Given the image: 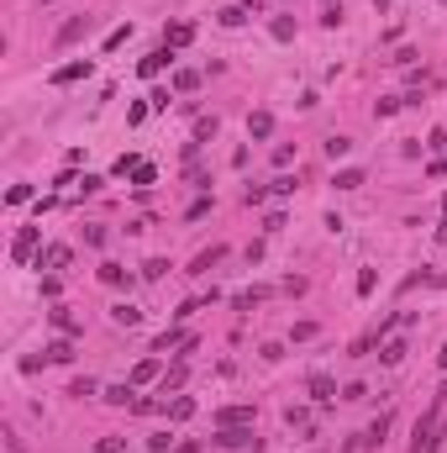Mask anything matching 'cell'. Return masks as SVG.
I'll use <instances>...</instances> for the list:
<instances>
[{
    "mask_svg": "<svg viewBox=\"0 0 447 453\" xmlns=\"http://www.w3.org/2000/svg\"><path fill=\"white\" fill-rule=\"evenodd\" d=\"M69 395H79V401H90V395H100V385H95V380H74V385H69Z\"/></svg>",
    "mask_w": 447,
    "mask_h": 453,
    "instance_id": "obj_26",
    "label": "cell"
},
{
    "mask_svg": "<svg viewBox=\"0 0 447 453\" xmlns=\"http://www.w3.org/2000/svg\"><path fill=\"white\" fill-rule=\"evenodd\" d=\"M153 175H158L153 164H137V169H132V179H137V184H153Z\"/></svg>",
    "mask_w": 447,
    "mask_h": 453,
    "instance_id": "obj_36",
    "label": "cell"
},
{
    "mask_svg": "<svg viewBox=\"0 0 447 453\" xmlns=\"http://www.w3.org/2000/svg\"><path fill=\"white\" fill-rule=\"evenodd\" d=\"M95 453H127V437H100V443H95Z\"/></svg>",
    "mask_w": 447,
    "mask_h": 453,
    "instance_id": "obj_30",
    "label": "cell"
},
{
    "mask_svg": "<svg viewBox=\"0 0 447 453\" xmlns=\"http://www.w3.org/2000/svg\"><path fill=\"white\" fill-rule=\"evenodd\" d=\"M127 279H132V274L121 269V264H100V285H111V290H116V285H127Z\"/></svg>",
    "mask_w": 447,
    "mask_h": 453,
    "instance_id": "obj_20",
    "label": "cell"
},
{
    "mask_svg": "<svg viewBox=\"0 0 447 453\" xmlns=\"http://www.w3.org/2000/svg\"><path fill=\"white\" fill-rule=\"evenodd\" d=\"M111 322H116V327H137V322H142V311L121 301V306H111Z\"/></svg>",
    "mask_w": 447,
    "mask_h": 453,
    "instance_id": "obj_17",
    "label": "cell"
},
{
    "mask_svg": "<svg viewBox=\"0 0 447 453\" xmlns=\"http://www.w3.org/2000/svg\"><path fill=\"white\" fill-rule=\"evenodd\" d=\"M169 453H200V443H174Z\"/></svg>",
    "mask_w": 447,
    "mask_h": 453,
    "instance_id": "obj_38",
    "label": "cell"
},
{
    "mask_svg": "<svg viewBox=\"0 0 447 453\" xmlns=\"http://www.w3.org/2000/svg\"><path fill=\"white\" fill-rule=\"evenodd\" d=\"M195 85H200V74H195V69H179V74H174V95H189Z\"/></svg>",
    "mask_w": 447,
    "mask_h": 453,
    "instance_id": "obj_24",
    "label": "cell"
},
{
    "mask_svg": "<svg viewBox=\"0 0 447 453\" xmlns=\"http://www.w3.org/2000/svg\"><path fill=\"white\" fill-rule=\"evenodd\" d=\"M437 243H447V211H442V226H437Z\"/></svg>",
    "mask_w": 447,
    "mask_h": 453,
    "instance_id": "obj_39",
    "label": "cell"
},
{
    "mask_svg": "<svg viewBox=\"0 0 447 453\" xmlns=\"http://www.w3.org/2000/svg\"><path fill=\"white\" fill-rule=\"evenodd\" d=\"M90 26H95L90 16H69V21H63V26H58V37H53V48H74V43H79V37H85V32H90Z\"/></svg>",
    "mask_w": 447,
    "mask_h": 453,
    "instance_id": "obj_1",
    "label": "cell"
},
{
    "mask_svg": "<svg viewBox=\"0 0 447 453\" xmlns=\"http://www.w3.org/2000/svg\"><path fill=\"white\" fill-rule=\"evenodd\" d=\"M37 6H43V0H37Z\"/></svg>",
    "mask_w": 447,
    "mask_h": 453,
    "instance_id": "obj_43",
    "label": "cell"
},
{
    "mask_svg": "<svg viewBox=\"0 0 447 453\" xmlns=\"http://www.w3.org/2000/svg\"><path fill=\"white\" fill-rule=\"evenodd\" d=\"M63 264H69V248H63V243H53V248H43L37 269H63Z\"/></svg>",
    "mask_w": 447,
    "mask_h": 453,
    "instance_id": "obj_14",
    "label": "cell"
},
{
    "mask_svg": "<svg viewBox=\"0 0 447 453\" xmlns=\"http://www.w3.org/2000/svg\"><path fill=\"white\" fill-rule=\"evenodd\" d=\"M384 432H389V411H379L369 427L358 432V448H384Z\"/></svg>",
    "mask_w": 447,
    "mask_h": 453,
    "instance_id": "obj_4",
    "label": "cell"
},
{
    "mask_svg": "<svg viewBox=\"0 0 447 453\" xmlns=\"http://www.w3.org/2000/svg\"><path fill=\"white\" fill-rule=\"evenodd\" d=\"M284 422H290V427H310V411L305 406H290V411H284Z\"/></svg>",
    "mask_w": 447,
    "mask_h": 453,
    "instance_id": "obj_29",
    "label": "cell"
},
{
    "mask_svg": "<svg viewBox=\"0 0 447 453\" xmlns=\"http://www.w3.org/2000/svg\"><path fill=\"white\" fill-rule=\"evenodd\" d=\"M200 217H211V201H195V206L184 211V222H200Z\"/></svg>",
    "mask_w": 447,
    "mask_h": 453,
    "instance_id": "obj_37",
    "label": "cell"
},
{
    "mask_svg": "<svg viewBox=\"0 0 447 453\" xmlns=\"http://www.w3.org/2000/svg\"><path fill=\"white\" fill-rule=\"evenodd\" d=\"M316 453H321V448H316Z\"/></svg>",
    "mask_w": 447,
    "mask_h": 453,
    "instance_id": "obj_44",
    "label": "cell"
},
{
    "mask_svg": "<svg viewBox=\"0 0 447 453\" xmlns=\"http://www.w3.org/2000/svg\"><path fill=\"white\" fill-rule=\"evenodd\" d=\"M400 358H405V343H400V338H389V343H379V364H384V369H395V364H400Z\"/></svg>",
    "mask_w": 447,
    "mask_h": 453,
    "instance_id": "obj_15",
    "label": "cell"
},
{
    "mask_svg": "<svg viewBox=\"0 0 447 453\" xmlns=\"http://www.w3.org/2000/svg\"><path fill=\"white\" fill-rule=\"evenodd\" d=\"M437 401H442V406H447V385H442V395H437Z\"/></svg>",
    "mask_w": 447,
    "mask_h": 453,
    "instance_id": "obj_41",
    "label": "cell"
},
{
    "mask_svg": "<svg viewBox=\"0 0 447 453\" xmlns=\"http://www.w3.org/2000/svg\"><path fill=\"white\" fill-rule=\"evenodd\" d=\"M321 148H327V158L337 164V158H347V153H353V137H327Z\"/></svg>",
    "mask_w": 447,
    "mask_h": 453,
    "instance_id": "obj_22",
    "label": "cell"
},
{
    "mask_svg": "<svg viewBox=\"0 0 447 453\" xmlns=\"http://www.w3.org/2000/svg\"><path fill=\"white\" fill-rule=\"evenodd\" d=\"M43 353H48V364H74V343L69 338H53Z\"/></svg>",
    "mask_w": 447,
    "mask_h": 453,
    "instance_id": "obj_11",
    "label": "cell"
},
{
    "mask_svg": "<svg viewBox=\"0 0 447 453\" xmlns=\"http://www.w3.org/2000/svg\"><path fill=\"white\" fill-rule=\"evenodd\" d=\"M158 375H164L158 353H153V358H137V369H132V385H147V380H158Z\"/></svg>",
    "mask_w": 447,
    "mask_h": 453,
    "instance_id": "obj_12",
    "label": "cell"
},
{
    "mask_svg": "<svg viewBox=\"0 0 447 453\" xmlns=\"http://www.w3.org/2000/svg\"><path fill=\"white\" fill-rule=\"evenodd\" d=\"M32 253H37V226H21L16 243H11V264H26Z\"/></svg>",
    "mask_w": 447,
    "mask_h": 453,
    "instance_id": "obj_5",
    "label": "cell"
},
{
    "mask_svg": "<svg viewBox=\"0 0 447 453\" xmlns=\"http://www.w3.org/2000/svg\"><path fill=\"white\" fill-rule=\"evenodd\" d=\"M216 443L221 448H258V437H253L248 427H216Z\"/></svg>",
    "mask_w": 447,
    "mask_h": 453,
    "instance_id": "obj_6",
    "label": "cell"
},
{
    "mask_svg": "<svg viewBox=\"0 0 447 453\" xmlns=\"http://www.w3.org/2000/svg\"><path fill=\"white\" fill-rule=\"evenodd\" d=\"M221 259H226V248H221V243H211L206 253H195V264H189V274H211V269H216V264H221Z\"/></svg>",
    "mask_w": 447,
    "mask_h": 453,
    "instance_id": "obj_8",
    "label": "cell"
},
{
    "mask_svg": "<svg viewBox=\"0 0 447 453\" xmlns=\"http://www.w3.org/2000/svg\"><path fill=\"white\" fill-rule=\"evenodd\" d=\"M127 37H132V26H116V32L105 37V53H111V48H121V43H127Z\"/></svg>",
    "mask_w": 447,
    "mask_h": 453,
    "instance_id": "obj_35",
    "label": "cell"
},
{
    "mask_svg": "<svg viewBox=\"0 0 447 453\" xmlns=\"http://www.w3.org/2000/svg\"><path fill=\"white\" fill-rule=\"evenodd\" d=\"M374 285H379V269H358V296H374Z\"/></svg>",
    "mask_w": 447,
    "mask_h": 453,
    "instance_id": "obj_27",
    "label": "cell"
},
{
    "mask_svg": "<svg viewBox=\"0 0 447 453\" xmlns=\"http://www.w3.org/2000/svg\"><path fill=\"white\" fill-rule=\"evenodd\" d=\"M169 63H174V48H158V53H147V58L137 63V74H142V79H153V74H164Z\"/></svg>",
    "mask_w": 447,
    "mask_h": 453,
    "instance_id": "obj_7",
    "label": "cell"
},
{
    "mask_svg": "<svg viewBox=\"0 0 447 453\" xmlns=\"http://www.w3.org/2000/svg\"><path fill=\"white\" fill-rule=\"evenodd\" d=\"M95 74V58H74V63H63V69H53V85H79V79H90Z\"/></svg>",
    "mask_w": 447,
    "mask_h": 453,
    "instance_id": "obj_2",
    "label": "cell"
},
{
    "mask_svg": "<svg viewBox=\"0 0 447 453\" xmlns=\"http://www.w3.org/2000/svg\"><path fill=\"white\" fill-rule=\"evenodd\" d=\"M332 184H337V190H358V184H363V169H337Z\"/></svg>",
    "mask_w": 447,
    "mask_h": 453,
    "instance_id": "obj_19",
    "label": "cell"
},
{
    "mask_svg": "<svg viewBox=\"0 0 447 453\" xmlns=\"http://www.w3.org/2000/svg\"><path fill=\"white\" fill-rule=\"evenodd\" d=\"M253 422V406H226V411H216V427H248Z\"/></svg>",
    "mask_w": 447,
    "mask_h": 453,
    "instance_id": "obj_9",
    "label": "cell"
},
{
    "mask_svg": "<svg viewBox=\"0 0 447 453\" xmlns=\"http://www.w3.org/2000/svg\"><path fill=\"white\" fill-rule=\"evenodd\" d=\"M147 448H153V453H169L174 437H169V432H153V437H147Z\"/></svg>",
    "mask_w": 447,
    "mask_h": 453,
    "instance_id": "obj_34",
    "label": "cell"
},
{
    "mask_svg": "<svg viewBox=\"0 0 447 453\" xmlns=\"http://www.w3.org/2000/svg\"><path fill=\"white\" fill-rule=\"evenodd\" d=\"M6 201H11V206H21V201H32V184H11V190H6Z\"/></svg>",
    "mask_w": 447,
    "mask_h": 453,
    "instance_id": "obj_33",
    "label": "cell"
},
{
    "mask_svg": "<svg viewBox=\"0 0 447 453\" xmlns=\"http://www.w3.org/2000/svg\"><path fill=\"white\" fill-rule=\"evenodd\" d=\"M216 21H221V26H242L248 16H242V6H226V11H221V16H216Z\"/></svg>",
    "mask_w": 447,
    "mask_h": 453,
    "instance_id": "obj_32",
    "label": "cell"
},
{
    "mask_svg": "<svg viewBox=\"0 0 447 453\" xmlns=\"http://www.w3.org/2000/svg\"><path fill=\"white\" fill-rule=\"evenodd\" d=\"M169 274V259H153V264H142V279H164Z\"/></svg>",
    "mask_w": 447,
    "mask_h": 453,
    "instance_id": "obj_31",
    "label": "cell"
},
{
    "mask_svg": "<svg viewBox=\"0 0 447 453\" xmlns=\"http://www.w3.org/2000/svg\"><path fill=\"white\" fill-rule=\"evenodd\" d=\"M189 43H195V26H189V21H174L164 32V48H189Z\"/></svg>",
    "mask_w": 447,
    "mask_h": 453,
    "instance_id": "obj_10",
    "label": "cell"
},
{
    "mask_svg": "<svg viewBox=\"0 0 447 453\" xmlns=\"http://www.w3.org/2000/svg\"><path fill=\"white\" fill-rule=\"evenodd\" d=\"M263 296H268V290H242V296H237V311H253Z\"/></svg>",
    "mask_w": 447,
    "mask_h": 453,
    "instance_id": "obj_28",
    "label": "cell"
},
{
    "mask_svg": "<svg viewBox=\"0 0 447 453\" xmlns=\"http://www.w3.org/2000/svg\"><path fill=\"white\" fill-rule=\"evenodd\" d=\"M48 322L58 327L63 338H74V332H79V322H74V316H69V306H53V311H48Z\"/></svg>",
    "mask_w": 447,
    "mask_h": 453,
    "instance_id": "obj_13",
    "label": "cell"
},
{
    "mask_svg": "<svg viewBox=\"0 0 447 453\" xmlns=\"http://www.w3.org/2000/svg\"><path fill=\"white\" fill-rule=\"evenodd\" d=\"M437 364H442V369H447V343H442V353H437Z\"/></svg>",
    "mask_w": 447,
    "mask_h": 453,
    "instance_id": "obj_40",
    "label": "cell"
},
{
    "mask_svg": "<svg viewBox=\"0 0 447 453\" xmlns=\"http://www.w3.org/2000/svg\"><path fill=\"white\" fill-rule=\"evenodd\" d=\"M268 32H274V43H290V37H295V16H274V21H268Z\"/></svg>",
    "mask_w": 447,
    "mask_h": 453,
    "instance_id": "obj_21",
    "label": "cell"
},
{
    "mask_svg": "<svg viewBox=\"0 0 447 453\" xmlns=\"http://www.w3.org/2000/svg\"><path fill=\"white\" fill-rule=\"evenodd\" d=\"M164 411H169V422H189V417H195V401H189V395H174Z\"/></svg>",
    "mask_w": 447,
    "mask_h": 453,
    "instance_id": "obj_16",
    "label": "cell"
},
{
    "mask_svg": "<svg viewBox=\"0 0 447 453\" xmlns=\"http://www.w3.org/2000/svg\"><path fill=\"white\" fill-rule=\"evenodd\" d=\"M268 132H274V116H268V111H253L248 116V137H268Z\"/></svg>",
    "mask_w": 447,
    "mask_h": 453,
    "instance_id": "obj_18",
    "label": "cell"
},
{
    "mask_svg": "<svg viewBox=\"0 0 447 453\" xmlns=\"http://www.w3.org/2000/svg\"><path fill=\"white\" fill-rule=\"evenodd\" d=\"M216 132H221V122H216V116H200V122H195V148H200V142H211Z\"/></svg>",
    "mask_w": 447,
    "mask_h": 453,
    "instance_id": "obj_23",
    "label": "cell"
},
{
    "mask_svg": "<svg viewBox=\"0 0 447 453\" xmlns=\"http://www.w3.org/2000/svg\"><path fill=\"white\" fill-rule=\"evenodd\" d=\"M305 390H310V401H316V406H332V401H337V380H332V375H310Z\"/></svg>",
    "mask_w": 447,
    "mask_h": 453,
    "instance_id": "obj_3",
    "label": "cell"
},
{
    "mask_svg": "<svg viewBox=\"0 0 447 453\" xmlns=\"http://www.w3.org/2000/svg\"><path fill=\"white\" fill-rule=\"evenodd\" d=\"M442 211H447V195H442Z\"/></svg>",
    "mask_w": 447,
    "mask_h": 453,
    "instance_id": "obj_42",
    "label": "cell"
},
{
    "mask_svg": "<svg viewBox=\"0 0 447 453\" xmlns=\"http://www.w3.org/2000/svg\"><path fill=\"white\" fill-rule=\"evenodd\" d=\"M179 385H184V364H174V369H169V375H164V380H158V395H169V390H179Z\"/></svg>",
    "mask_w": 447,
    "mask_h": 453,
    "instance_id": "obj_25",
    "label": "cell"
}]
</instances>
